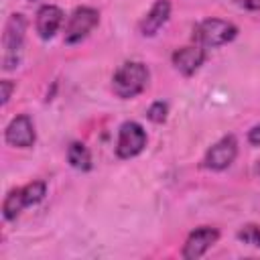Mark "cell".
I'll use <instances>...</instances> for the list:
<instances>
[{
	"instance_id": "7a4b0ae2",
	"label": "cell",
	"mask_w": 260,
	"mask_h": 260,
	"mask_svg": "<svg viewBox=\"0 0 260 260\" xmlns=\"http://www.w3.org/2000/svg\"><path fill=\"white\" fill-rule=\"evenodd\" d=\"M238 35L236 24L221 20V18H207L201 20L195 30H193V39L197 41V45L205 47V49H213V47H221L230 41H234Z\"/></svg>"
},
{
	"instance_id": "e0dca14e",
	"label": "cell",
	"mask_w": 260,
	"mask_h": 260,
	"mask_svg": "<svg viewBox=\"0 0 260 260\" xmlns=\"http://www.w3.org/2000/svg\"><path fill=\"white\" fill-rule=\"evenodd\" d=\"M0 89H2V104H8L10 93H12V89H14V83H12L10 79H2V81H0Z\"/></svg>"
},
{
	"instance_id": "7c38bea8",
	"label": "cell",
	"mask_w": 260,
	"mask_h": 260,
	"mask_svg": "<svg viewBox=\"0 0 260 260\" xmlns=\"http://www.w3.org/2000/svg\"><path fill=\"white\" fill-rule=\"evenodd\" d=\"M67 160L75 171H89L91 169V154L81 142H73L67 148Z\"/></svg>"
},
{
	"instance_id": "8fae6325",
	"label": "cell",
	"mask_w": 260,
	"mask_h": 260,
	"mask_svg": "<svg viewBox=\"0 0 260 260\" xmlns=\"http://www.w3.org/2000/svg\"><path fill=\"white\" fill-rule=\"evenodd\" d=\"M171 14V2L169 0H156L148 14L140 20V35L142 37H152L158 32V28L169 20Z\"/></svg>"
},
{
	"instance_id": "8992f818",
	"label": "cell",
	"mask_w": 260,
	"mask_h": 260,
	"mask_svg": "<svg viewBox=\"0 0 260 260\" xmlns=\"http://www.w3.org/2000/svg\"><path fill=\"white\" fill-rule=\"evenodd\" d=\"M236 154H238V142L230 134V136H223L221 140H217L207 150V154L203 158V165L211 171H223L236 160Z\"/></svg>"
},
{
	"instance_id": "d6986e66",
	"label": "cell",
	"mask_w": 260,
	"mask_h": 260,
	"mask_svg": "<svg viewBox=\"0 0 260 260\" xmlns=\"http://www.w3.org/2000/svg\"><path fill=\"white\" fill-rule=\"evenodd\" d=\"M248 140L252 142V144H256V146H260V124H256L250 132H248Z\"/></svg>"
},
{
	"instance_id": "4fadbf2b",
	"label": "cell",
	"mask_w": 260,
	"mask_h": 260,
	"mask_svg": "<svg viewBox=\"0 0 260 260\" xmlns=\"http://www.w3.org/2000/svg\"><path fill=\"white\" fill-rule=\"evenodd\" d=\"M18 191H20V199H22L24 207H28V205L39 203V201L45 197V193H47V185H45L43 181H32V183L20 187Z\"/></svg>"
},
{
	"instance_id": "30bf717a",
	"label": "cell",
	"mask_w": 260,
	"mask_h": 260,
	"mask_svg": "<svg viewBox=\"0 0 260 260\" xmlns=\"http://www.w3.org/2000/svg\"><path fill=\"white\" fill-rule=\"evenodd\" d=\"M61 22H63V10H61L59 6L45 4V6H41L39 12H37V22H35V26H37V32H39L41 39H51V37L59 30Z\"/></svg>"
},
{
	"instance_id": "5bb4252c",
	"label": "cell",
	"mask_w": 260,
	"mask_h": 260,
	"mask_svg": "<svg viewBox=\"0 0 260 260\" xmlns=\"http://www.w3.org/2000/svg\"><path fill=\"white\" fill-rule=\"evenodd\" d=\"M22 209H24V203H22V199H20V191H18V189H12V191L6 195L4 205H2L4 217H6V219H14Z\"/></svg>"
},
{
	"instance_id": "2e32d148",
	"label": "cell",
	"mask_w": 260,
	"mask_h": 260,
	"mask_svg": "<svg viewBox=\"0 0 260 260\" xmlns=\"http://www.w3.org/2000/svg\"><path fill=\"white\" fill-rule=\"evenodd\" d=\"M240 238H242L244 242H250V244L260 246V228H256V225H248V228H244V230L240 232Z\"/></svg>"
},
{
	"instance_id": "277c9868",
	"label": "cell",
	"mask_w": 260,
	"mask_h": 260,
	"mask_svg": "<svg viewBox=\"0 0 260 260\" xmlns=\"http://www.w3.org/2000/svg\"><path fill=\"white\" fill-rule=\"evenodd\" d=\"M146 146V132L138 122H124L118 130L116 154L120 158H132Z\"/></svg>"
},
{
	"instance_id": "ba28073f",
	"label": "cell",
	"mask_w": 260,
	"mask_h": 260,
	"mask_svg": "<svg viewBox=\"0 0 260 260\" xmlns=\"http://www.w3.org/2000/svg\"><path fill=\"white\" fill-rule=\"evenodd\" d=\"M6 142L10 146H18V148H28L35 144V126L32 120L26 114H20L16 118L10 120V124L6 126Z\"/></svg>"
},
{
	"instance_id": "ac0fdd59",
	"label": "cell",
	"mask_w": 260,
	"mask_h": 260,
	"mask_svg": "<svg viewBox=\"0 0 260 260\" xmlns=\"http://www.w3.org/2000/svg\"><path fill=\"white\" fill-rule=\"evenodd\" d=\"M234 2L246 10H260V0H234Z\"/></svg>"
},
{
	"instance_id": "52a82bcc",
	"label": "cell",
	"mask_w": 260,
	"mask_h": 260,
	"mask_svg": "<svg viewBox=\"0 0 260 260\" xmlns=\"http://www.w3.org/2000/svg\"><path fill=\"white\" fill-rule=\"evenodd\" d=\"M219 238V232L215 228H197L195 232L189 234L187 242H185V248H183V258L187 260H197L201 258Z\"/></svg>"
},
{
	"instance_id": "3957f363",
	"label": "cell",
	"mask_w": 260,
	"mask_h": 260,
	"mask_svg": "<svg viewBox=\"0 0 260 260\" xmlns=\"http://www.w3.org/2000/svg\"><path fill=\"white\" fill-rule=\"evenodd\" d=\"M24 30H26V20L22 14H12L6 22L4 28V59L2 65L6 71L14 69L20 63V53H22V43H24Z\"/></svg>"
},
{
	"instance_id": "9c48e42d",
	"label": "cell",
	"mask_w": 260,
	"mask_h": 260,
	"mask_svg": "<svg viewBox=\"0 0 260 260\" xmlns=\"http://www.w3.org/2000/svg\"><path fill=\"white\" fill-rule=\"evenodd\" d=\"M205 61V47L201 45H191V47H183L179 51L173 53V65L177 67V71H181L183 75H193Z\"/></svg>"
},
{
	"instance_id": "6da1fadb",
	"label": "cell",
	"mask_w": 260,
	"mask_h": 260,
	"mask_svg": "<svg viewBox=\"0 0 260 260\" xmlns=\"http://www.w3.org/2000/svg\"><path fill=\"white\" fill-rule=\"evenodd\" d=\"M146 83H148V69L138 61H128L120 65L112 77V89L122 100H130L138 95L146 87Z\"/></svg>"
},
{
	"instance_id": "5b68a950",
	"label": "cell",
	"mask_w": 260,
	"mask_h": 260,
	"mask_svg": "<svg viewBox=\"0 0 260 260\" xmlns=\"http://www.w3.org/2000/svg\"><path fill=\"white\" fill-rule=\"evenodd\" d=\"M98 20H100L98 10H93L89 6L75 8L65 26V43L73 45V43H79L81 39H85L91 32V28L98 24Z\"/></svg>"
},
{
	"instance_id": "9a60e30c",
	"label": "cell",
	"mask_w": 260,
	"mask_h": 260,
	"mask_svg": "<svg viewBox=\"0 0 260 260\" xmlns=\"http://www.w3.org/2000/svg\"><path fill=\"white\" fill-rule=\"evenodd\" d=\"M146 116H148V120H152V122H165V118H167V104H162V102H154L150 108H148V112H146Z\"/></svg>"
}]
</instances>
